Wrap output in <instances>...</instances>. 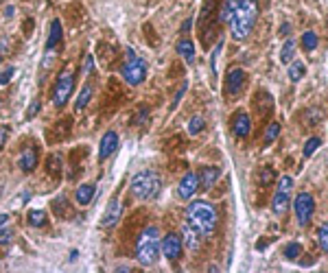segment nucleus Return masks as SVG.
<instances>
[{
    "mask_svg": "<svg viewBox=\"0 0 328 273\" xmlns=\"http://www.w3.org/2000/svg\"><path fill=\"white\" fill-rule=\"evenodd\" d=\"M256 15H258V5L256 0H239L236 3V9L230 18V31H232V37L243 42L248 39V35L252 33L254 24H256Z\"/></svg>",
    "mask_w": 328,
    "mask_h": 273,
    "instance_id": "nucleus-1",
    "label": "nucleus"
},
{
    "mask_svg": "<svg viewBox=\"0 0 328 273\" xmlns=\"http://www.w3.org/2000/svg\"><path fill=\"white\" fill-rule=\"evenodd\" d=\"M186 223L199 232V236H210L212 232L217 229L219 214H217V210L212 208L210 203L193 201L186 208Z\"/></svg>",
    "mask_w": 328,
    "mask_h": 273,
    "instance_id": "nucleus-2",
    "label": "nucleus"
},
{
    "mask_svg": "<svg viewBox=\"0 0 328 273\" xmlns=\"http://www.w3.org/2000/svg\"><path fill=\"white\" fill-rule=\"evenodd\" d=\"M129 190L136 199H142V201H149V199H155L162 190V179L158 173L153 171H140L136 173L134 177L129 181Z\"/></svg>",
    "mask_w": 328,
    "mask_h": 273,
    "instance_id": "nucleus-3",
    "label": "nucleus"
},
{
    "mask_svg": "<svg viewBox=\"0 0 328 273\" xmlns=\"http://www.w3.org/2000/svg\"><path fill=\"white\" fill-rule=\"evenodd\" d=\"M158 254H160V232H158V227L149 225L140 236H138L136 258L140 260V264H145V267H151V264L158 260Z\"/></svg>",
    "mask_w": 328,
    "mask_h": 273,
    "instance_id": "nucleus-4",
    "label": "nucleus"
},
{
    "mask_svg": "<svg viewBox=\"0 0 328 273\" xmlns=\"http://www.w3.org/2000/svg\"><path fill=\"white\" fill-rule=\"evenodd\" d=\"M72 90H75V72H72V68L66 66V68L59 72V77H57V83H55V90H53V105L61 110V107L68 103Z\"/></svg>",
    "mask_w": 328,
    "mask_h": 273,
    "instance_id": "nucleus-5",
    "label": "nucleus"
},
{
    "mask_svg": "<svg viewBox=\"0 0 328 273\" xmlns=\"http://www.w3.org/2000/svg\"><path fill=\"white\" fill-rule=\"evenodd\" d=\"M291 190H293V179L289 175H282L278 179L276 193H274V201H272V212L276 217H282V214L289 210L291 203Z\"/></svg>",
    "mask_w": 328,
    "mask_h": 273,
    "instance_id": "nucleus-6",
    "label": "nucleus"
},
{
    "mask_svg": "<svg viewBox=\"0 0 328 273\" xmlns=\"http://www.w3.org/2000/svg\"><path fill=\"white\" fill-rule=\"evenodd\" d=\"M147 77V64L136 57L131 48H127V64L122 66V79L127 81L129 86H140Z\"/></svg>",
    "mask_w": 328,
    "mask_h": 273,
    "instance_id": "nucleus-7",
    "label": "nucleus"
},
{
    "mask_svg": "<svg viewBox=\"0 0 328 273\" xmlns=\"http://www.w3.org/2000/svg\"><path fill=\"white\" fill-rule=\"evenodd\" d=\"M293 212H295V221H298L300 227H306L311 219H313V212H315V201L309 193H300L298 197L293 199Z\"/></svg>",
    "mask_w": 328,
    "mask_h": 273,
    "instance_id": "nucleus-8",
    "label": "nucleus"
},
{
    "mask_svg": "<svg viewBox=\"0 0 328 273\" xmlns=\"http://www.w3.org/2000/svg\"><path fill=\"white\" fill-rule=\"evenodd\" d=\"M182 249H184V243H182V238H179L177 234H167V236H164L162 241H160V251L167 256L171 262L179 260Z\"/></svg>",
    "mask_w": 328,
    "mask_h": 273,
    "instance_id": "nucleus-9",
    "label": "nucleus"
},
{
    "mask_svg": "<svg viewBox=\"0 0 328 273\" xmlns=\"http://www.w3.org/2000/svg\"><path fill=\"white\" fill-rule=\"evenodd\" d=\"M199 190V175L197 173H186V175L182 177V181H179V186H177V197L179 199H193L195 193Z\"/></svg>",
    "mask_w": 328,
    "mask_h": 273,
    "instance_id": "nucleus-10",
    "label": "nucleus"
},
{
    "mask_svg": "<svg viewBox=\"0 0 328 273\" xmlns=\"http://www.w3.org/2000/svg\"><path fill=\"white\" fill-rule=\"evenodd\" d=\"M245 86V72L241 68H234L228 72V79H225V92L230 96H239L241 90Z\"/></svg>",
    "mask_w": 328,
    "mask_h": 273,
    "instance_id": "nucleus-11",
    "label": "nucleus"
},
{
    "mask_svg": "<svg viewBox=\"0 0 328 273\" xmlns=\"http://www.w3.org/2000/svg\"><path fill=\"white\" fill-rule=\"evenodd\" d=\"M252 131V118L245 112H236L232 118V134L236 138H245Z\"/></svg>",
    "mask_w": 328,
    "mask_h": 273,
    "instance_id": "nucleus-12",
    "label": "nucleus"
},
{
    "mask_svg": "<svg viewBox=\"0 0 328 273\" xmlns=\"http://www.w3.org/2000/svg\"><path fill=\"white\" fill-rule=\"evenodd\" d=\"M116 149H118V136L114 131H108L101 138V144H98V160H108Z\"/></svg>",
    "mask_w": 328,
    "mask_h": 273,
    "instance_id": "nucleus-13",
    "label": "nucleus"
},
{
    "mask_svg": "<svg viewBox=\"0 0 328 273\" xmlns=\"http://www.w3.org/2000/svg\"><path fill=\"white\" fill-rule=\"evenodd\" d=\"M18 166L22 173H31V171H35L37 166V149L35 146H27L24 151L20 153V158H18Z\"/></svg>",
    "mask_w": 328,
    "mask_h": 273,
    "instance_id": "nucleus-14",
    "label": "nucleus"
},
{
    "mask_svg": "<svg viewBox=\"0 0 328 273\" xmlns=\"http://www.w3.org/2000/svg\"><path fill=\"white\" fill-rule=\"evenodd\" d=\"M197 175H199V188L208 190V188H212V186L217 184L221 171H219L217 166H203L199 173H197Z\"/></svg>",
    "mask_w": 328,
    "mask_h": 273,
    "instance_id": "nucleus-15",
    "label": "nucleus"
},
{
    "mask_svg": "<svg viewBox=\"0 0 328 273\" xmlns=\"http://www.w3.org/2000/svg\"><path fill=\"white\" fill-rule=\"evenodd\" d=\"M120 214H122V208H120L118 199H112L110 205H108V210H105V217H103V221H101V225H103V227H114V225L118 223Z\"/></svg>",
    "mask_w": 328,
    "mask_h": 273,
    "instance_id": "nucleus-16",
    "label": "nucleus"
},
{
    "mask_svg": "<svg viewBox=\"0 0 328 273\" xmlns=\"http://www.w3.org/2000/svg\"><path fill=\"white\" fill-rule=\"evenodd\" d=\"M182 243L188 251H197L199 249V232H197L195 227H191L186 223V225L182 227Z\"/></svg>",
    "mask_w": 328,
    "mask_h": 273,
    "instance_id": "nucleus-17",
    "label": "nucleus"
},
{
    "mask_svg": "<svg viewBox=\"0 0 328 273\" xmlns=\"http://www.w3.org/2000/svg\"><path fill=\"white\" fill-rule=\"evenodd\" d=\"M175 51H177V55L182 57V59H184L188 66L195 64V46H193V39H188V37L179 39L177 46H175Z\"/></svg>",
    "mask_w": 328,
    "mask_h": 273,
    "instance_id": "nucleus-18",
    "label": "nucleus"
},
{
    "mask_svg": "<svg viewBox=\"0 0 328 273\" xmlns=\"http://www.w3.org/2000/svg\"><path fill=\"white\" fill-rule=\"evenodd\" d=\"M92 199H94V186L92 184H81L75 193V201L79 205H88Z\"/></svg>",
    "mask_w": 328,
    "mask_h": 273,
    "instance_id": "nucleus-19",
    "label": "nucleus"
},
{
    "mask_svg": "<svg viewBox=\"0 0 328 273\" xmlns=\"http://www.w3.org/2000/svg\"><path fill=\"white\" fill-rule=\"evenodd\" d=\"M61 42V22L53 20L51 24V33H48V42H46V51H53V48Z\"/></svg>",
    "mask_w": 328,
    "mask_h": 273,
    "instance_id": "nucleus-20",
    "label": "nucleus"
},
{
    "mask_svg": "<svg viewBox=\"0 0 328 273\" xmlns=\"http://www.w3.org/2000/svg\"><path fill=\"white\" fill-rule=\"evenodd\" d=\"M236 3H239V0H223V3H221L219 22H230V18H232V13L236 9Z\"/></svg>",
    "mask_w": 328,
    "mask_h": 273,
    "instance_id": "nucleus-21",
    "label": "nucleus"
},
{
    "mask_svg": "<svg viewBox=\"0 0 328 273\" xmlns=\"http://www.w3.org/2000/svg\"><path fill=\"white\" fill-rule=\"evenodd\" d=\"M304 74H306V66L302 61H291L289 64V79L293 81V83H298Z\"/></svg>",
    "mask_w": 328,
    "mask_h": 273,
    "instance_id": "nucleus-22",
    "label": "nucleus"
},
{
    "mask_svg": "<svg viewBox=\"0 0 328 273\" xmlns=\"http://www.w3.org/2000/svg\"><path fill=\"white\" fill-rule=\"evenodd\" d=\"M295 53V42L293 39H284V44L280 48V64H291Z\"/></svg>",
    "mask_w": 328,
    "mask_h": 273,
    "instance_id": "nucleus-23",
    "label": "nucleus"
},
{
    "mask_svg": "<svg viewBox=\"0 0 328 273\" xmlns=\"http://www.w3.org/2000/svg\"><path fill=\"white\" fill-rule=\"evenodd\" d=\"M317 44H319V37L315 35L313 31H306L304 35H302V48H304L306 53H313L317 48Z\"/></svg>",
    "mask_w": 328,
    "mask_h": 273,
    "instance_id": "nucleus-24",
    "label": "nucleus"
},
{
    "mask_svg": "<svg viewBox=\"0 0 328 273\" xmlns=\"http://www.w3.org/2000/svg\"><path fill=\"white\" fill-rule=\"evenodd\" d=\"M278 136H280V122H272V125L267 127V131H265V138H262V142H265V146H269V144L276 142Z\"/></svg>",
    "mask_w": 328,
    "mask_h": 273,
    "instance_id": "nucleus-25",
    "label": "nucleus"
},
{
    "mask_svg": "<svg viewBox=\"0 0 328 273\" xmlns=\"http://www.w3.org/2000/svg\"><path fill=\"white\" fill-rule=\"evenodd\" d=\"M90 98H92V86H84V90L79 92V98H77V103H75V110L81 112L90 103Z\"/></svg>",
    "mask_w": 328,
    "mask_h": 273,
    "instance_id": "nucleus-26",
    "label": "nucleus"
},
{
    "mask_svg": "<svg viewBox=\"0 0 328 273\" xmlns=\"http://www.w3.org/2000/svg\"><path fill=\"white\" fill-rule=\"evenodd\" d=\"M206 127V120L201 118V116H193L191 120H188V134L191 136H197V134H201V129Z\"/></svg>",
    "mask_w": 328,
    "mask_h": 273,
    "instance_id": "nucleus-27",
    "label": "nucleus"
},
{
    "mask_svg": "<svg viewBox=\"0 0 328 273\" xmlns=\"http://www.w3.org/2000/svg\"><path fill=\"white\" fill-rule=\"evenodd\" d=\"M29 223L33 227H44L46 225V214L42 210H31L29 212Z\"/></svg>",
    "mask_w": 328,
    "mask_h": 273,
    "instance_id": "nucleus-28",
    "label": "nucleus"
},
{
    "mask_svg": "<svg viewBox=\"0 0 328 273\" xmlns=\"http://www.w3.org/2000/svg\"><path fill=\"white\" fill-rule=\"evenodd\" d=\"M302 256V245L300 243H289L284 247V258L286 260H298Z\"/></svg>",
    "mask_w": 328,
    "mask_h": 273,
    "instance_id": "nucleus-29",
    "label": "nucleus"
},
{
    "mask_svg": "<svg viewBox=\"0 0 328 273\" xmlns=\"http://www.w3.org/2000/svg\"><path fill=\"white\" fill-rule=\"evenodd\" d=\"M319 146H322V140H319L317 136L309 138V140H306V144H304V158H311V155H313Z\"/></svg>",
    "mask_w": 328,
    "mask_h": 273,
    "instance_id": "nucleus-30",
    "label": "nucleus"
},
{
    "mask_svg": "<svg viewBox=\"0 0 328 273\" xmlns=\"http://www.w3.org/2000/svg\"><path fill=\"white\" fill-rule=\"evenodd\" d=\"M317 243H319V247L328 254V223H324L322 227H319V232H317Z\"/></svg>",
    "mask_w": 328,
    "mask_h": 273,
    "instance_id": "nucleus-31",
    "label": "nucleus"
},
{
    "mask_svg": "<svg viewBox=\"0 0 328 273\" xmlns=\"http://www.w3.org/2000/svg\"><path fill=\"white\" fill-rule=\"evenodd\" d=\"M13 238H15V234H13V229H9V227H0V245H11L13 243Z\"/></svg>",
    "mask_w": 328,
    "mask_h": 273,
    "instance_id": "nucleus-32",
    "label": "nucleus"
},
{
    "mask_svg": "<svg viewBox=\"0 0 328 273\" xmlns=\"http://www.w3.org/2000/svg\"><path fill=\"white\" fill-rule=\"evenodd\" d=\"M13 74H15V68H13V66L5 68L3 72H0V86H7V83H9V81L13 79Z\"/></svg>",
    "mask_w": 328,
    "mask_h": 273,
    "instance_id": "nucleus-33",
    "label": "nucleus"
},
{
    "mask_svg": "<svg viewBox=\"0 0 328 273\" xmlns=\"http://www.w3.org/2000/svg\"><path fill=\"white\" fill-rule=\"evenodd\" d=\"M147 114H149V112H147V107H140V112H138L136 116H134V120H131V125H138V122H140V125H142V122L147 120Z\"/></svg>",
    "mask_w": 328,
    "mask_h": 273,
    "instance_id": "nucleus-34",
    "label": "nucleus"
},
{
    "mask_svg": "<svg viewBox=\"0 0 328 273\" xmlns=\"http://www.w3.org/2000/svg\"><path fill=\"white\" fill-rule=\"evenodd\" d=\"M55 64V53H51V51H46V55H44V61H42V70L46 72L51 66Z\"/></svg>",
    "mask_w": 328,
    "mask_h": 273,
    "instance_id": "nucleus-35",
    "label": "nucleus"
},
{
    "mask_svg": "<svg viewBox=\"0 0 328 273\" xmlns=\"http://www.w3.org/2000/svg\"><path fill=\"white\" fill-rule=\"evenodd\" d=\"M221 48H223V42L217 44L215 53H212V57H210V61H212V72H217V57H219V53H221Z\"/></svg>",
    "mask_w": 328,
    "mask_h": 273,
    "instance_id": "nucleus-36",
    "label": "nucleus"
},
{
    "mask_svg": "<svg viewBox=\"0 0 328 273\" xmlns=\"http://www.w3.org/2000/svg\"><path fill=\"white\" fill-rule=\"evenodd\" d=\"M322 120V110H309V125Z\"/></svg>",
    "mask_w": 328,
    "mask_h": 273,
    "instance_id": "nucleus-37",
    "label": "nucleus"
},
{
    "mask_svg": "<svg viewBox=\"0 0 328 273\" xmlns=\"http://www.w3.org/2000/svg\"><path fill=\"white\" fill-rule=\"evenodd\" d=\"M7 140H9V127H0V149L7 144Z\"/></svg>",
    "mask_w": 328,
    "mask_h": 273,
    "instance_id": "nucleus-38",
    "label": "nucleus"
},
{
    "mask_svg": "<svg viewBox=\"0 0 328 273\" xmlns=\"http://www.w3.org/2000/svg\"><path fill=\"white\" fill-rule=\"evenodd\" d=\"M92 66H94L92 55H86V59H84V74H88L90 70H92Z\"/></svg>",
    "mask_w": 328,
    "mask_h": 273,
    "instance_id": "nucleus-39",
    "label": "nucleus"
},
{
    "mask_svg": "<svg viewBox=\"0 0 328 273\" xmlns=\"http://www.w3.org/2000/svg\"><path fill=\"white\" fill-rule=\"evenodd\" d=\"M39 112V103L35 101V103H31V107H29V114H27V118H33V116H35Z\"/></svg>",
    "mask_w": 328,
    "mask_h": 273,
    "instance_id": "nucleus-40",
    "label": "nucleus"
},
{
    "mask_svg": "<svg viewBox=\"0 0 328 273\" xmlns=\"http://www.w3.org/2000/svg\"><path fill=\"white\" fill-rule=\"evenodd\" d=\"M191 27H193V18H188V20L182 24V31H184V33H188V31H191Z\"/></svg>",
    "mask_w": 328,
    "mask_h": 273,
    "instance_id": "nucleus-41",
    "label": "nucleus"
},
{
    "mask_svg": "<svg viewBox=\"0 0 328 273\" xmlns=\"http://www.w3.org/2000/svg\"><path fill=\"white\" fill-rule=\"evenodd\" d=\"M7 221H9V214H0V227L7 225Z\"/></svg>",
    "mask_w": 328,
    "mask_h": 273,
    "instance_id": "nucleus-42",
    "label": "nucleus"
},
{
    "mask_svg": "<svg viewBox=\"0 0 328 273\" xmlns=\"http://www.w3.org/2000/svg\"><path fill=\"white\" fill-rule=\"evenodd\" d=\"M280 31H282V35H289L291 27H289V24H282V27H280Z\"/></svg>",
    "mask_w": 328,
    "mask_h": 273,
    "instance_id": "nucleus-43",
    "label": "nucleus"
}]
</instances>
